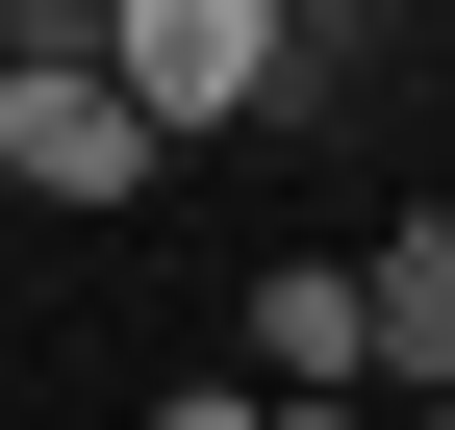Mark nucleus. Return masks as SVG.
Listing matches in <instances>:
<instances>
[{"instance_id":"f03ea898","label":"nucleus","mask_w":455,"mask_h":430,"mask_svg":"<svg viewBox=\"0 0 455 430\" xmlns=\"http://www.w3.org/2000/svg\"><path fill=\"white\" fill-rule=\"evenodd\" d=\"M0 203H152V127H127V76H0Z\"/></svg>"},{"instance_id":"39448f33","label":"nucleus","mask_w":455,"mask_h":430,"mask_svg":"<svg viewBox=\"0 0 455 430\" xmlns=\"http://www.w3.org/2000/svg\"><path fill=\"white\" fill-rule=\"evenodd\" d=\"M379 430H455V380H405V405H379Z\"/></svg>"},{"instance_id":"7ed1b4c3","label":"nucleus","mask_w":455,"mask_h":430,"mask_svg":"<svg viewBox=\"0 0 455 430\" xmlns=\"http://www.w3.org/2000/svg\"><path fill=\"white\" fill-rule=\"evenodd\" d=\"M355 354H379V405H405V380H455V203H405V228L355 253Z\"/></svg>"},{"instance_id":"20e7f679","label":"nucleus","mask_w":455,"mask_h":430,"mask_svg":"<svg viewBox=\"0 0 455 430\" xmlns=\"http://www.w3.org/2000/svg\"><path fill=\"white\" fill-rule=\"evenodd\" d=\"M152 430H278V405H253V380H178V405H152Z\"/></svg>"},{"instance_id":"0eeeda50","label":"nucleus","mask_w":455,"mask_h":430,"mask_svg":"<svg viewBox=\"0 0 455 430\" xmlns=\"http://www.w3.org/2000/svg\"><path fill=\"white\" fill-rule=\"evenodd\" d=\"M0 380H26V330H0Z\"/></svg>"},{"instance_id":"6e6552de","label":"nucleus","mask_w":455,"mask_h":430,"mask_svg":"<svg viewBox=\"0 0 455 430\" xmlns=\"http://www.w3.org/2000/svg\"><path fill=\"white\" fill-rule=\"evenodd\" d=\"M278 26H304V0H278Z\"/></svg>"},{"instance_id":"f257e3e1","label":"nucleus","mask_w":455,"mask_h":430,"mask_svg":"<svg viewBox=\"0 0 455 430\" xmlns=\"http://www.w3.org/2000/svg\"><path fill=\"white\" fill-rule=\"evenodd\" d=\"M101 76H127L152 152H203V127L278 101V0H101Z\"/></svg>"},{"instance_id":"423d86ee","label":"nucleus","mask_w":455,"mask_h":430,"mask_svg":"<svg viewBox=\"0 0 455 430\" xmlns=\"http://www.w3.org/2000/svg\"><path fill=\"white\" fill-rule=\"evenodd\" d=\"M278 430H379V405H278Z\"/></svg>"}]
</instances>
